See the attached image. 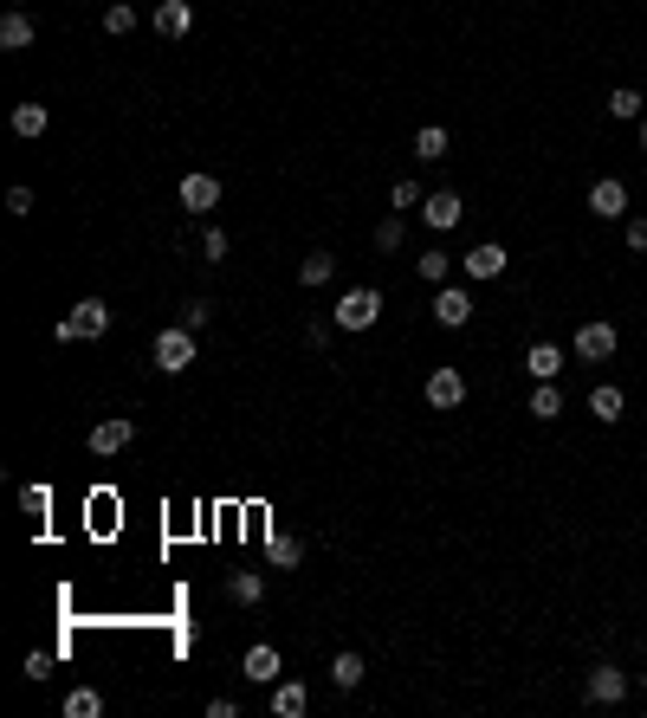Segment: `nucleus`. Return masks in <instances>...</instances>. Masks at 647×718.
<instances>
[{
  "label": "nucleus",
  "instance_id": "nucleus-1",
  "mask_svg": "<svg viewBox=\"0 0 647 718\" xmlns=\"http://www.w3.org/2000/svg\"><path fill=\"white\" fill-rule=\"evenodd\" d=\"M149 363H156L162 376H182V369H195V330H188V324L156 330V343H149Z\"/></svg>",
  "mask_w": 647,
  "mask_h": 718
},
{
  "label": "nucleus",
  "instance_id": "nucleus-2",
  "mask_svg": "<svg viewBox=\"0 0 647 718\" xmlns=\"http://www.w3.org/2000/svg\"><path fill=\"white\" fill-rule=\"evenodd\" d=\"M104 330H110V305L104 298H78V305L59 317V343H85V337H104Z\"/></svg>",
  "mask_w": 647,
  "mask_h": 718
},
{
  "label": "nucleus",
  "instance_id": "nucleus-3",
  "mask_svg": "<svg viewBox=\"0 0 647 718\" xmlns=\"http://www.w3.org/2000/svg\"><path fill=\"white\" fill-rule=\"evenodd\" d=\"M330 317H337V330H369L382 317V292H376V285H356V292L337 298V311H330Z\"/></svg>",
  "mask_w": 647,
  "mask_h": 718
},
{
  "label": "nucleus",
  "instance_id": "nucleus-4",
  "mask_svg": "<svg viewBox=\"0 0 647 718\" xmlns=\"http://www.w3.org/2000/svg\"><path fill=\"white\" fill-rule=\"evenodd\" d=\"M615 343H622V337H615V324H609V317H589V324L576 330V356H583V363H609V356H615Z\"/></svg>",
  "mask_w": 647,
  "mask_h": 718
},
{
  "label": "nucleus",
  "instance_id": "nucleus-5",
  "mask_svg": "<svg viewBox=\"0 0 647 718\" xmlns=\"http://www.w3.org/2000/svg\"><path fill=\"white\" fill-rule=\"evenodd\" d=\"M434 324L440 330H466V324H473V298H466L460 285H440V292H434Z\"/></svg>",
  "mask_w": 647,
  "mask_h": 718
},
{
  "label": "nucleus",
  "instance_id": "nucleus-6",
  "mask_svg": "<svg viewBox=\"0 0 647 718\" xmlns=\"http://www.w3.org/2000/svg\"><path fill=\"white\" fill-rule=\"evenodd\" d=\"M589 214H596V220H622L628 214V182H615V175L589 182Z\"/></svg>",
  "mask_w": 647,
  "mask_h": 718
},
{
  "label": "nucleus",
  "instance_id": "nucleus-7",
  "mask_svg": "<svg viewBox=\"0 0 647 718\" xmlns=\"http://www.w3.org/2000/svg\"><path fill=\"white\" fill-rule=\"evenodd\" d=\"M421 220H428L434 233H447V227H460V220H466V201L453 195V188H440V195L421 201Z\"/></svg>",
  "mask_w": 647,
  "mask_h": 718
},
{
  "label": "nucleus",
  "instance_id": "nucleus-8",
  "mask_svg": "<svg viewBox=\"0 0 647 718\" xmlns=\"http://www.w3.org/2000/svg\"><path fill=\"white\" fill-rule=\"evenodd\" d=\"M622 693H628V673H622V667H596V673L583 680V699H589V706H615Z\"/></svg>",
  "mask_w": 647,
  "mask_h": 718
},
{
  "label": "nucleus",
  "instance_id": "nucleus-9",
  "mask_svg": "<svg viewBox=\"0 0 647 718\" xmlns=\"http://www.w3.org/2000/svg\"><path fill=\"white\" fill-rule=\"evenodd\" d=\"M466 402V376L460 369H434L428 376V408H460Z\"/></svg>",
  "mask_w": 647,
  "mask_h": 718
},
{
  "label": "nucleus",
  "instance_id": "nucleus-10",
  "mask_svg": "<svg viewBox=\"0 0 647 718\" xmlns=\"http://www.w3.org/2000/svg\"><path fill=\"white\" fill-rule=\"evenodd\" d=\"M182 207L188 214H214L220 207V182L214 175H182Z\"/></svg>",
  "mask_w": 647,
  "mask_h": 718
},
{
  "label": "nucleus",
  "instance_id": "nucleus-11",
  "mask_svg": "<svg viewBox=\"0 0 647 718\" xmlns=\"http://www.w3.org/2000/svg\"><path fill=\"white\" fill-rule=\"evenodd\" d=\"M156 33L162 39H188L195 33V7H188V0H162L156 7Z\"/></svg>",
  "mask_w": 647,
  "mask_h": 718
},
{
  "label": "nucleus",
  "instance_id": "nucleus-12",
  "mask_svg": "<svg viewBox=\"0 0 647 718\" xmlns=\"http://www.w3.org/2000/svg\"><path fill=\"white\" fill-rule=\"evenodd\" d=\"M130 440H136V421H123V414H117V421H98V427H91V453H123Z\"/></svg>",
  "mask_w": 647,
  "mask_h": 718
},
{
  "label": "nucleus",
  "instance_id": "nucleus-13",
  "mask_svg": "<svg viewBox=\"0 0 647 718\" xmlns=\"http://www.w3.org/2000/svg\"><path fill=\"white\" fill-rule=\"evenodd\" d=\"M460 266H466V279H499V272H505V246H499V240H486V246H473Z\"/></svg>",
  "mask_w": 647,
  "mask_h": 718
},
{
  "label": "nucleus",
  "instance_id": "nucleus-14",
  "mask_svg": "<svg viewBox=\"0 0 647 718\" xmlns=\"http://www.w3.org/2000/svg\"><path fill=\"white\" fill-rule=\"evenodd\" d=\"M272 712H279V718H305L311 712L305 680H279V686H272Z\"/></svg>",
  "mask_w": 647,
  "mask_h": 718
},
{
  "label": "nucleus",
  "instance_id": "nucleus-15",
  "mask_svg": "<svg viewBox=\"0 0 647 718\" xmlns=\"http://www.w3.org/2000/svg\"><path fill=\"white\" fill-rule=\"evenodd\" d=\"M246 680H253V686H272V680H279V647H266V641H259V647H246Z\"/></svg>",
  "mask_w": 647,
  "mask_h": 718
},
{
  "label": "nucleus",
  "instance_id": "nucleus-16",
  "mask_svg": "<svg viewBox=\"0 0 647 718\" xmlns=\"http://www.w3.org/2000/svg\"><path fill=\"white\" fill-rule=\"evenodd\" d=\"M622 408H628V395L615 389V382H596V389H589V414H596V421H622Z\"/></svg>",
  "mask_w": 647,
  "mask_h": 718
},
{
  "label": "nucleus",
  "instance_id": "nucleus-17",
  "mask_svg": "<svg viewBox=\"0 0 647 718\" xmlns=\"http://www.w3.org/2000/svg\"><path fill=\"white\" fill-rule=\"evenodd\" d=\"M525 369H531L538 382H557V369H563V350H557V343H531V350H525Z\"/></svg>",
  "mask_w": 647,
  "mask_h": 718
},
{
  "label": "nucleus",
  "instance_id": "nucleus-18",
  "mask_svg": "<svg viewBox=\"0 0 647 718\" xmlns=\"http://www.w3.org/2000/svg\"><path fill=\"white\" fill-rule=\"evenodd\" d=\"M0 46H7V52H26V46H33V20H26L20 7L0 20Z\"/></svg>",
  "mask_w": 647,
  "mask_h": 718
},
{
  "label": "nucleus",
  "instance_id": "nucleus-19",
  "mask_svg": "<svg viewBox=\"0 0 647 718\" xmlns=\"http://www.w3.org/2000/svg\"><path fill=\"white\" fill-rule=\"evenodd\" d=\"M227 596H233V602H246V609H253V602H266V576H253V570L227 576Z\"/></svg>",
  "mask_w": 647,
  "mask_h": 718
},
{
  "label": "nucleus",
  "instance_id": "nucleus-20",
  "mask_svg": "<svg viewBox=\"0 0 647 718\" xmlns=\"http://www.w3.org/2000/svg\"><path fill=\"white\" fill-rule=\"evenodd\" d=\"M46 123H52L46 104H13V130L20 136H46Z\"/></svg>",
  "mask_w": 647,
  "mask_h": 718
},
{
  "label": "nucleus",
  "instance_id": "nucleus-21",
  "mask_svg": "<svg viewBox=\"0 0 647 718\" xmlns=\"http://www.w3.org/2000/svg\"><path fill=\"white\" fill-rule=\"evenodd\" d=\"M330 272H337V259H330V253H305V259H298V285H330Z\"/></svg>",
  "mask_w": 647,
  "mask_h": 718
},
{
  "label": "nucleus",
  "instance_id": "nucleus-22",
  "mask_svg": "<svg viewBox=\"0 0 647 718\" xmlns=\"http://www.w3.org/2000/svg\"><path fill=\"white\" fill-rule=\"evenodd\" d=\"M330 680H337L343 693H350V686H363V654H350V647H343V654L330 660Z\"/></svg>",
  "mask_w": 647,
  "mask_h": 718
},
{
  "label": "nucleus",
  "instance_id": "nucleus-23",
  "mask_svg": "<svg viewBox=\"0 0 647 718\" xmlns=\"http://www.w3.org/2000/svg\"><path fill=\"white\" fill-rule=\"evenodd\" d=\"M531 414H538V421H557L563 414V389L557 382H538V389H531Z\"/></svg>",
  "mask_w": 647,
  "mask_h": 718
},
{
  "label": "nucleus",
  "instance_id": "nucleus-24",
  "mask_svg": "<svg viewBox=\"0 0 647 718\" xmlns=\"http://www.w3.org/2000/svg\"><path fill=\"white\" fill-rule=\"evenodd\" d=\"M65 712H72V718H98L104 712V693H98V686H78V693H65Z\"/></svg>",
  "mask_w": 647,
  "mask_h": 718
},
{
  "label": "nucleus",
  "instance_id": "nucleus-25",
  "mask_svg": "<svg viewBox=\"0 0 647 718\" xmlns=\"http://www.w3.org/2000/svg\"><path fill=\"white\" fill-rule=\"evenodd\" d=\"M641 110H647L641 91H628V85H622V91H609V117H622V123L635 117V123H641Z\"/></svg>",
  "mask_w": 647,
  "mask_h": 718
},
{
  "label": "nucleus",
  "instance_id": "nucleus-26",
  "mask_svg": "<svg viewBox=\"0 0 647 718\" xmlns=\"http://www.w3.org/2000/svg\"><path fill=\"white\" fill-rule=\"evenodd\" d=\"M415 156H421V162H440V156H447V130H440V123H428V130L415 136Z\"/></svg>",
  "mask_w": 647,
  "mask_h": 718
},
{
  "label": "nucleus",
  "instance_id": "nucleus-27",
  "mask_svg": "<svg viewBox=\"0 0 647 718\" xmlns=\"http://www.w3.org/2000/svg\"><path fill=\"white\" fill-rule=\"evenodd\" d=\"M415 272H421V279H428V285H447L453 259H447V253H421V259H415Z\"/></svg>",
  "mask_w": 647,
  "mask_h": 718
},
{
  "label": "nucleus",
  "instance_id": "nucleus-28",
  "mask_svg": "<svg viewBox=\"0 0 647 718\" xmlns=\"http://www.w3.org/2000/svg\"><path fill=\"white\" fill-rule=\"evenodd\" d=\"M421 201H428V195H421V182H408V175L389 188V207H395V214H402V207H421Z\"/></svg>",
  "mask_w": 647,
  "mask_h": 718
},
{
  "label": "nucleus",
  "instance_id": "nucleus-29",
  "mask_svg": "<svg viewBox=\"0 0 647 718\" xmlns=\"http://www.w3.org/2000/svg\"><path fill=\"white\" fill-rule=\"evenodd\" d=\"M130 26H136V7H130V0L104 7V33H130Z\"/></svg>",
  "mask_w": 647,
  "mask_h": 718
},
{
  "label": "nucleus",
  "instance_id": "nucleus-30",
  "mask_svg": "<svg viewBox=\"0 0 647 718\" xmlns=\"http://www.w3.org/2000/svg\"><path fill=\"white\" fill-rule=\"evenodd\" d=\"M376 246H382V253H395V246H402V214H389V220L376 227Z\"/></svg>",
  "mask_w": 647,
  "mask_h": 718
},
{
  "label": "nucleus",
  "instance_id": "nucleus-31",
  "mask_svg": "<svg viewBox=\"0 0 647 718\" xmlns=\"http://www.w3.org/2000/svg\"><path fill=\"white\" fill-rule=\"evenodd\" d=\"M20 505H26V512H33V518H46L52 492H46V486H20Z\"/></svg>",
  "mask_w": 647,
  "mask_h": 718
},
{
  "label": "nucleus",
  "instance_id": "nucleus-32",
  "mask_svg": "<svg viewBox=\"0 0 647 718\" xmlns=\"http://www.w3.org/2000/svg\"><path fill=\"white\" fill-rule=\"evenodd\" d=\"M208 317H214V305H208V298H188V305H182V324H188V330H201Z\"/></svg>",
  "mask_w": 647,
  "mask_h": 718
},
{
  "label": "nucleus",
  "instance_id": "nucleus-33",
  "mask_svg": "<svg viewBox=\"0 0 647 718\" xmlns=\"http://www.w3.org/2000/svg\"><path fill=\"white\" fill-rule=\"evenodd\" d=\"M7 214H13V220L33 214V188H7Z\"/></svg>",
  "mask_w": 647,
  "mask_h": 718
},
{
  "label": "nucleus",
  "instance_id": "nucleus-34",
  "mask_svg": "<svg viewBox=\"0 0 647 718\" xmlns=\"http://www.w3.org/2000/svg\"><path fill=\"white\" fill-rule=\"evenodd\" d=\"M201 253H208L214 266H220V259H227V233H220V227H208V233H201Z\"/></svg>",
  "mask_w": 647,
  "mask_h": 718
},
{
  "label": "nucleus",
  "instance_id": "nucleus-35",
  "mask_svg": "<svg viewBox=\"0 0 647 718\" xmlns=\"http://www.w3.org/2000/svg\"><path fill=\"white\" fill-rule=\"evenodd\" d=\"M272 563H298V544H292V537H272Z\"/></svg>",
  "mask_w": 647,
  "mask_h": 718
},
{
  "label": "nucleus",
  "instance_id": "nucleus-36",
  "mask_svg": "<svg viewBox=\"0 0 647 718\" xmlns=\"http://www.w3.org/2000/svg\"><path fill=\"white\" fill-rule=\"evenodd\" d=\"M52 673V654H26V680H46Z\"/></svg>",
  "mask_w": 647,
  "mask_h": 718
},
{
  "label": "nucleus",
  "instance_id": "nucleus-37",
  "mask_svg": "<svg viewBox=\"0 0 647 718\" xmlns=\"http://www.w3.org/2000/svg\"><path fill=\"white\" fill-rule=\"evenodd\" d=\"M622 233H628V246H635V253H647V220H628Z\"/></svg>",
  "mask_w": 647,
  "mask_h": 718
},
{
  "label": "nucleus",
  "instance_id": "nucleus-38",
  "mask_svg": "<svg viewBox=\"0 0 647 718\" xmlns=\"http://www.w3.org/2000/svg\"><path fill=\"white\" fill-rule=\"evenodd\" d=\"M641 149H647V110H641Z\"/></svg>",
  "mask_w": 647,
  "mask_h": 718
},
{
  "label": "nucleus",
  "instance_id": "nucleus-39",
  "mask_svg": "<svg viewBox=\"0 0 647 718\" xmlns=\"http://www.w3.org/2000/svg\"><path fill=\"white\" fill-rule=\"evenodd\" d=\"M641 693H647V673H641Z\"/></svg>",
  "mask_w": 647,
  "mask_h": 718
},
{
  "label": "nucleus",
  "instance_id": "nucleus-40",
  "mask_svg": "<svg viewBox=\"0 0 647 718\" xmlns=\"http://www.w3.org/2000/svg\"><path fill=\"white\" fill-rule=\"evenodd\" d=\"M13 7H26V0H13Z\"/></svg>",
  "mask_w": 647,
  "mask_h": 718
}]
</instances>
